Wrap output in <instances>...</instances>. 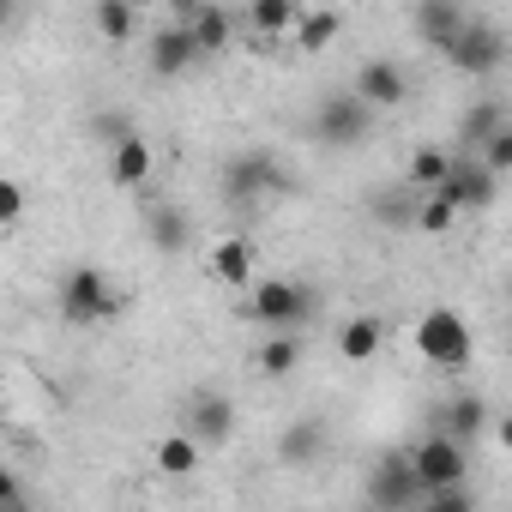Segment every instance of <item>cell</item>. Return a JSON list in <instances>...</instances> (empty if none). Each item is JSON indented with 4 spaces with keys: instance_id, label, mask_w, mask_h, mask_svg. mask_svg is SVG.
Here are the masks:
<instances>
[{
    "instance_id": "30bf717a",
    "label": "cell",
    "mask_w": 512,
    "mask_h": 512,
    "mask_svg": "<svg viewBox=\"0 0 512 512\" xmlns=\"http://www.w3.org/2000/svg\"><path fill=\"white\" fill-rule=\"evenodd\" d=\"M416 500H422V488H416L404 452H386V458L368 470V506H374V512H410Z\"/></svg>"
},
{
    "instance_id": "f1b7e54d",
    "label": "cell",
    "mask_w": 512,
    "mask_h": 512,
    "mask_svg": "<svg viewBox=\"0 0 512 512\" xmlns=\"http://www.w3.org/2000/svg\"><path fill=\"white\" fill-rule=\"evenodd\" d=\"M470 157H476V163H482V169H488V175L500 181V175L512 169V127H500V133H494V139H488L482 151H470Z\"/></svg>"
},
{
    "instance_id": "8992f818",
    "label": "cell",
    "mask_w": 512,
    "mask_h": 512,
    "mask_svg": "<svg viewBox=\"0 0 512 512\" xmlns=\"http://www.w3.org/2000/svg\"><path fill=\"white\" fill-rule=\"evenodd\" d=\"M314 139L326 145V151H356L368 133H374V109L356 97V91H326L320 103H314Z\"/></svg>"
},
{
    "instance_id": "3957f363",
    "label": "cell",
    "mask_w": 512,
    "mask_h": 512,
    "mask_svg": "<svg viewBox=\"0 0 512 512\" xmlns=\"http://www.w3.org/2000/svg\"><path fill=\"white\" fill-rule=\"evenodd\" d=\"M55 308H61L67 326H103V320H115L127 308V290L103 266H73L61 278V290H55Z\"/></svg>"
},
{
    "instance_id": "1f68e13d",
    "label": "cell",
    "mask_w": 512,
    "mask_h": 512,
    "mask_svg": "<svg viewBox=\"0 0 512 512\" xmlns=\"http://www.w3.org/2000/svg\"><path fill=\"white\" fill-rule=\"evenodd\" d=\"M25 205H31V193H25L13 175H0V229H13V223L25 217Z\"/></svg>"
},
{
    "instance_id": "9a60e30c",
    "label": "cell",
    "mask_w": 512,
    "mask_h": 512,
    "mask_svg": "<svg viewBox=\"0 0 512 512\" xmlns=\"http://www.w3.org/2000/svg\"><path fill=\"white\" fill-rule=\"evenodd\" d=\"M464 19H470V13L458 7V0H422V7L410 13V31H416L428 49H446V43L464 31Z\"/></svg>"
},
{
    "instance_id": "e575fe53",
    "label": "cell",
    "mask_w": 512,
    "mask_h": 512,
    "mask_svg": "<svg viewBox=\"0 0 512 512\" xmlns=\"http://www.w3.org/2000/svg\"><path fill=\"white\" fill-rule=\"evenodd\" d=\"M0 512H37V500H31V494H19V500H0Z\"/></svg>"
},
{
    "instance_id": "d6a6232c",
    "label": "cell",
    "mask_w": 512,
    "mask_h": 512,
    "mask_svg": "<svg viewBox=\"0 0 512 512\" xmlns=\"http://www.w3.org/2000/svg\"><path fill=\"white\" fill-rule=\"evenodd\" d=\"M91 127H97V139H103V145H115L121 133H133V127H127V115H115V109H103V115H97Z\"/></svg>"
},
{
    "instance_id": "836d02e7",
    "label": "cell",
    "mask_w": 512,
    "mask_h": 512,
    "mask_svg": "<svg viewBox=\"0 0 512 512\" xmlns=\"http://www.w3.org/2000/svg\"><path fill=\"white\" fill-rule=\"evenodd\" d=\"M19 494H31V488H25V476L0 464V500H19Z\"/></svg>"
},
{
    "instance_id": "603a6c76",
    "label": "cell",
    "mask_w": 512,
    "mask_h": 512,
    "mask_svg": "<svg viewBox=\"0 0 512 512\" xmlns=\"http://www.w3.org/2000/svg\"><path fill=\"white\" fill-rule=\"evenodd\" d=\"M440 434H452L458 446H470L476 434H488V404L476 398V392H458L452 404H446V428Z\"/></svg>"
},
{
    "instance_id": "7a4b0ae2",
    "label": "cell",
    "mask_w": 512,
    "mask_h": 512,
    "mask_svg": "<svg viewBox=\"0 0 512 512\" xmlns=\"http://www.w3.org/2000/svg\"><path fill=\"white\" fill-rule=\"evenodd\" d=\"M217 187H223V199H229V205H266V199L290 193V169H284V157H278V151L247 145V151L223 157Z\"/></svg>"
},
{
    "instance_id": "ac0fdd59",
    "label": "cell",
    "mask_w": 512,
    "mask_h": 512,
    "mask_svg": "<svg viewBox=\"0 0 512 512\" xmlns=\"http://www.w3.org/2000/svg\"><path fill=\"white\" fill-rule=\"evenodd\" d=\"M145 235H151L157 253H187V241H193V217H187L181 205H151V211H145Z\"/></svg>"
},
{
    "instance_id": "ba28073f",
    "label": "cell",
    "mask_w": 512,
    "mask_h": 512,
    "mask_svg": "<svg viewBox=\"0 0 512 512\" xmlns=\"http://www.w3.org/2000/svg\"><path fill=\"white\" fill-rule=\"evenodd\" d=\"M235 428H241V410H235V398H229V392H217V386H199V392H187L181 434H187L199 452H223V446L235 440Z\"/></svg>"
},
{
    "instance_id": "277c9868",
    "label": "cell",
    "mask_w": 512,
    "mask_h": 512,
    "mask_svg": "<svg viewBox=\"0 0 512 512\" xmlns=\"http://www.w3.org/2000/svg\"><path fill=\"white\" fill-rule=\"evenodd\" d=\"M404 464H410V476H416V488L422 494H446V488H470V446H458L452 434H422L410 452H404Z\"/></svg>"
},
{
    "instance_id": "4dcf8cb0",
    "label": "cell",
    "mask_w": 512,
    "mask_h": 512,
    "mask_svg": "<svg viewBox=\"0 0 512 512\" xmlns=\"http://www.w3.org/2000/svg\"><path fill=\"white\" fill-rule=\"evenodd\" d=\"M410 512H476V494L470 488H446V494H422Z\"/></svg>"
},
{
    "instance_id": "cb8c5ba5",
    "label": "cell",
    "mask_w": 512,
    "mask_h": 512,
    "mask_svg": "<svg viewBox=\"0 0 512 512\" xmlns=\"http://www.w3.org/2000/svg\"><path fill=\"white\" fill-rule=\"evenodd\" d=\"M151 458H157V470H163V476L187 482V476L199 470V458H205V452H199V446H193V440L175 428V434H163V440H157V452H151Z\"/></svg>"
},
{
    "instance_id": "5b68a950",
    "label": "cell",
    "mask_w": 512,
    "mask_h": 512,
    "mask_svg": "<svg viewBox=\"0 0 512 512\" xmlns=\"http://www.w3.org/2000/svg\"><path fill=\"white\" fill-rule=\"evenodd\" d=\"M416 350H422V362H428V368L458 374V368H470L476 338H470V326H464V314H458V308H428V314L416 320Z\"/></svg>"
},
{
    "instance_id": "d590c367",
    "label": "cell",
    "mask_w": 512,
    "mask_h": 512,
    "mask_svg": "<svg viewBox=\"0 0 512 512\" xmlns=\"http://www.w3.org/2000/svg\"><path fill=\"white\" fill-rule=\"evenodd\" d=\"M0 31H13V0H0Z\"/></svg>"
},
{
    "instance_id": "d6986e66",
    "label": "cell",
    "mask_w": 512,
    "mask_h": 512,
    "mask_svg": "<svg viewBox=\"0 0 512 512\" xmlns=\"http://www.w3.org/2000/svg\"><path fill=\"white\" fill-rule=\"evenodd\" d=\"M320 452H326V422L320 416H302V422H290L278 434V458L284 464H314Z\"/></svg>"
},
{
    "instance_id": "2e32d148",
    "label": "cell",
    "mask_w": 512,
    "mask_h": 512,
    "mask_svg": "<svg viewBox=\"0 0 512 512\" xmlns=\"http://www.w3.org/2000/svg\"><path fill=\"white\" fill-rule=\"evenodd\" d=\"M211 278H217L223 290H253V247H247L241 235H223V241L211 247Z\"/></svg>"
},
{
    "instance_id": "f546056e",
    "label": "cell",
    "mask_w": 512,
    "mask_h": 512,
    "mask_svg": "<svg viewBox=\"0 0 512 512\" xmlns=\"http://www.w3.org/2000/svg\"><path fill=\"white\" fill-rule=\"evenodd\" d=\"M452 223H458V211H446V205H440V199H428V193L416 199V223H410V229H422V235H446Z\"/></svg>"
},
{
    "instance_id": "8fae6325",
    "label": "cell",
    "mask_w": 512,
    "mask_h": 512,
    "mask_svg": "<svg viewBox=\"0 0 512 512\" xmlns=\"http://www.w3.org/2000/svg\"><path fill=\"white\" fill-rule=\"evenodd\" d=\"M175 19H181V31H187V43H193L199 61L205 55H223L235 43V13L229 7H205V0H193V7H181Z\"/></svg>"
},
{
    "instance_id": "4fadbf2b",
    "label": "cell",
    "mask_w": 512,
    "mask_h": 512,
    "mask_svg": "<svg viewBox=\"0 0 512 512\" xmlns=\"http://www.w3.org/2000/svg\"><path fill=\"white\" fill-rule=\"evenodd\" d=\"M151 139L145 133H121L115 145H109V181L115 187H127V193H139V187H151Z\"/></svg>"
},
{
    "instance_id": "7c38bea8",
    "label": "cell",
    "mask_w": 512,
    "mask_h": 512,
    "mask_svg": "<svg viewBox=\"0 0 512 512\" xmlns=\"http://www.w3.org/2000/svg\"><path fill=\"white\" fill-rule=\"evenodd\" d=\"M350 91L380 115V109H398V103L410 97V73H404L398 61H380V55H374V61L356 67V85H350Z\"/></svg>"
},
{
    "instance_id": "e0dca14e",
    "label": "cell",
    "mask_w": 512,
    "mask_h": 512,
    "mask_svg": "<svg viewBox=\"0 0 512 512\" xmlns=\"http://www.w3.org/2000/svg\"><path fill=\"white\" fill-rule=\"evenodd\" d=\"M380 344H386V320H380V314H350V320L338 326V356H344V362H374Z\"/></svg>"
},
{
    "instance_id": "484cf974",
    "label": "cell",
    "mask_w": 512,
    "mask_h": 512,
    "mask_svg": "<svg viewBox=\"0 0 512 512\" xmlns=\"http://www.w3.org/2000/svg\"><path fill=\"white\" fill-rule=\"evenodd\" d=\"M296 13H302L296 0H253V7H247V25L260 31L266 43H278V37H284V31L296 25Z\"/></svg>"
},
{
    "instance_id": "6da1fadb",
    "label": "cell",
    "mask_w": 512,
    "mask_h": 512,
    "mask_svg": "<svg viewBox=\"0 0 512 512\" xmlns=\"http://www.w3.org/2000/svg\"><path fill=\"white\" fill-rule=\"evenodd\" d=\"M320 314V290L302 278H266L247 290V320L266 326V338H296Z\"/></svg>"
},
{
    "instance_id": "83f0119b",
    "label": "cell",
    "mask_w": 512,
    "mask_h": 512,
    "mask_svg": "<svg viewBox=\"0 0 512 512\" xmlns=\"http://www.w3.org/2000/svg\"><path fill=\"white\" fill-rule=\"evenodd\" d=\"M302 368V344L296 338H266L260 344V374L266 380H284V374H296Z\"/></svg>"
},
{
    "instance_id": "5bb4252c",
    "label": "cell",
    "mask_w": 512,
    "mask_h": 512,
    "mask_svg": "<svg viewBox=\"0 0 512 512\" xmlns=\"http://www.w3.org/2000/svg\"><path fill=\"white\" fill-rule=\"evenodd\" d=\"M193 61H199V55H193L181 19L163 25V31H151V43H145V67H151L157 79H181V73H193Z\"/></svg>"
},
{
    "instance_id": "ffe728a7",
    "label": "cell",
    "mask_w": 512,
    "mask_h": 512,
    "mask_svg": "<svg viewBox=\"0 0 512 512\" xmlns=\"http://www.w3.org/2000/svg\"><path fill=\"white\" fill-rule=\"evenodd\" d=\"M338 31H344V13H332V7H320V13H296V25H290V37H296V49H302V55L332 49V43H338Z\"/></svg>"
},
{
    "instance_id": "52a82bcc",
    "label": "cell",
    "mask_w": 512,
    "mask_h": 512,
    "mask_svg": "<svg viewBox=\"0 0 512 512\" xmlns=\"http://www.w3.org/2000/svg\"><path fill=\"white\" fill-rule=\"evenodd\" d=\"M440 55H446V67H458L464 79H488V73H500V67H506V31H500L494 19L470 13V19H464V31H458Z\"/></svg>"
},
{
    "instance_id": "9c48e42d",
    "label": "cell",
    "mask_w": 512,
    "mask_h": 512,
    "mask_svg": "<svg viewBox=\"0 0 512 512\" xmlns=\"http://www.w3.org/2000/svg\"><path fill=\"white\" fill-rule=\"evenodd\" d=\"M428 199H440L446 211H488L494 199H500V181L470 157V151H452V163H446V181L428 193Z\"/></svg>"
},
{
    "instance_id": "7402d4cb",
    "label": "cell",
    "mask_w": 512,
    "mask_h": 512,
    "mask_svg": "<svg viewBox=\"0 0 512 512\" xmlns=\"http://www.w3.org/2000/svg\"><path fill=\"white\" fill-rule=\"evenodd\" d=\"M91 25H97L103 43H133L139 37V7H133V0H97Z\"/></svg>"
},
{
    "instance_id": "4316f807",
    "label": "cell",
    "mask_w": 512,
    "mask_h": 512,
    "mask_svg": "<svg viewBox=\"0 0 512 512\" xmlns=\"http://www.w3.org/2000/svg\"><path fill=\"white\" fill-rule=\"evenodd\" d=\"M416 199H422V193H410V187H380V193H374V223L410 229V223H416Z\"/></svg>"
},
{
    "instance_id": "44dd1931",
    "label": "cell",
    "mask_w": 512,
    "mask_h": 512,
    "mask_svg": "<svg viewBox=\"0 0 512 512\" xmlns=\"http://www.w3.org/2000/svg\"><path fill=\"white\" fill-rule=\"evenodd\" d=\"M500 127H512V121H506V109H500L494 97H482V103H470V109H464V121H458V145H464V151H482Z\"/></svg>"
},
{
    "instance_id": "d4e9b609",
    "label": "cell",
    "mask_w": 512,
    "mask_h": 512,
    "mask_svg": "<svg viewBox=\"0 0 512 512\" xmlns=\"http://www.w3.org/2000/svg\"><path fill=\"white\" fill-rule=\"evenodd\" d=\"M446 163H452V151L416 145V157H410V169H404V187H410V193H434V187L446 181Z\"/></svg>"
}]
</instances>
